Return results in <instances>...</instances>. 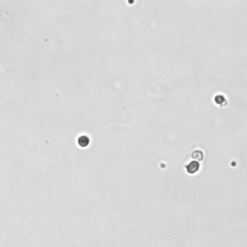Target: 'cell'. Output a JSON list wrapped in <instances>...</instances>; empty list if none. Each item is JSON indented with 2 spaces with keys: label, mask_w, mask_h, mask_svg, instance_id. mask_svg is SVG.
Wrapping results in <instances>:
<instances>
[{
  "label": "cell",
  "mask_w": 247,
  "mask_h": 247,
  "mask_svg": "<svg viewBox=\"0 0 247 247\" xmlns=\"http://www.w3.org/2000/svg\"><path fill=\"white\" fill-rule=\"evenodd\" d=\"M199 168H200V164L196 160L190 161L189 163L186 164V166H185L186 172H187V173H189V174H195L196 172H198Z\"/></svg>",
  "instance_id": "6da1fadb"
},
{
  "label": "cell",
  "mask_w": 247,
  "mask_h": 247,
  "mask_svg": "<svg viewBox=\"0 0 247 247\" xmlns=\"http://www.w3.org/2000/svg\"><path fill=\"white\" fill-rule=\"evenodd\" d=\"M89 143H90V140H89V138H88L87 136H85V135H82V136H80V137L77 139V144H78L80 147H82V148L87 147V146L89 145Z\"/></svg>",
  "instance_id": "7a4b0ae2"
},
{
  "label": "cell",
  "mask_w": 247,
  "mask_h": 247,
  "mask_svg": "<svg viewBox=\"0 0 247 247\" xmlns=\"http://www.w3.org/2000/svg\"><path fill=\"white\" fill-rule=\"evenodd\" d=\"M192 158L194 159H196V161H200L204 158V154L200 150H195V151L192 153Z\"/></svg>",
  "instance_id": "3957f363"
},
{
  "label": "cell",
  "mask_w": 247,
  "mask_h": 247,
  "mask_svg": "<svg viewBox=\"0 0 247 247\" xmlns=\"http://www.w3.org/2000/svg\"><path fill=\"white\" fill-rule=\"evenodd\" d=\"M214 101L218 104V105L220 106H223V105H225V104L227 103L225 98L222 96V95H217V96H215V98H214Z\"/></svg>",
  "instance_id": "277c9868"
}]
</instances>
